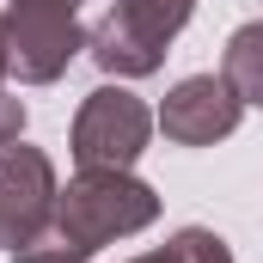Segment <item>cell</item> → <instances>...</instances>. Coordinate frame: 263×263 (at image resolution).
Wrapping results in <instances>:
<instances>
[{"label": "cell", "mask_w": 263, "mask_h": 263, "mask_svg": "<svg viewBox=\"0 0 263 263\" xmlns=\"http://www.w3.org/2000/svg\"><path fill=\"white\" fill-rule=\"evenodd\" d=\"M153 220H159L153 184H141L129 172H80L55 196L49 227L31 245H18L12 263H92L104 245L129 239L141 227H153Z\"/></svg>", "instance_id": "obj_1"}, {"label": "cell", "mask_w": 263, "mask_h": 263, "mask_svg": "<svg viewBox=\"0 0 263 263\" xmlns=\"http://www.w3.org/2000/svg\"><path fill=\"white\" fill-rule=\"evenodd\" d=\"M190 12L196 0H110V12L86 31V55L117 80L159 73L172 37L190 25Z\"/></svg>", "instance_id": "obj_2"}, {"label": "cell", "mask_w": 263, "mask_h": 263, "mask_svg": "<svg viewBox=\"0 0 263 263\" xmlns=\"http://www.w3.org/2000/svg\"><path fill=\"white\" fill-rule=\"evenodd\" d=\"M80 49H86L80 0H12L6 6V67L25 86L62 80Z\"/></svg>", "instance_id": "obj_3"}, {"label": "cell", "mask_w": 263, "mask_h": 263, "mask_svg": "<svg viewBox=\"0 0 263 263\" xmlns=\"http://www.w3.org/2000/svg\"><path fill=\"white\" fill-rule=\"evenodd\" d=\"M147 135H153V110L129 86H98V92L80 98V117H73L67 141H73L80 172H129L147 153Z\"/></svg>", "instance_id": "obj_4"}, {"label": "cell", "mask_w": 263, "mask_h": 263, "mask_svg": "<svg viewBox=\"0 0 263 263\" xmlns=\"http://www.w3.org/2000/svg\"><path fill=\"white\" fill-rule=\"evenodd\" d=\"M55 196H62V184H55L49 153L12 141V147L0 153V245H6V251L31 245V239L49 227Z\"/></svg>", "instance_id": "obj_5"}, {"label": "cell", "mask_w": 263, "mask_h": 263, "mask_svg": "<svg viewBox=\"0 0 263 263\" xmlns=\"http://www.w3.org/2000/svg\"><path fill=\"white\" fill-rule=\"evenodd\" d=\"M239 117H245V98L227 86V73H190L165 92L153 123L178 147H214V141H227L239 129Z\"/></svg>", "instance_id": "obj_6"}, {"label": "cell", "mask_w": 263, "mask_h": 263, "mask_svg": "<svg viewBox=\"0 0 263 263\" xmlns=\"http://www.w3.org/2000/svg\"><path fill=\"white\" fill-rule=\"evenodd\" d=\"M220 73H227V86H233V92H239L245 104H263V18L239 25V31L227 37Z\"/></svg>", "instance_id": "obj_7"}, {"label": "cell", "mask_w": 263, "mask_h": 263, "mask_svg": "<svg viewBox=\"0 0 263 263\" xmlns=\"http://www.w3.org/2000/svg\"><path fill=\"white\" fill-rule=\"evenodd\" d=\"M18 135H25V104L0 92V153H6V147H12Z\"/></svg>", "instance_id": "obj_8"}, {"label": "cell", "mask_w": 263, "mask_h": 263, "mask_svg": "<svg viewBox=\"0 0 263 263\" xmlns=\"http://www.w3.org/2000/svg\"><path fill=\"white\" fill-rule=\"evenodd\" d=\"M129 263H190V257H184V245H178V239H172V245H165V251H147V257H129Z\"/></svg>", "instance_id": "obj_9"}, {"label": "cell", "mask_w": 263, "mask_h": 263, "mask_svg": "<svg viewBox=\"0 0 263 263\" xmlns=\"http://www.w3.org/2000/svg\"><path fill=\"white\" fill-rule=\"evenodd\" d=\"M12 67H6V18H0V80H6Z\"/></svg>", "instance_id": "obj_10"}]
</instances>
